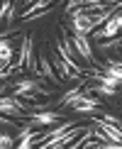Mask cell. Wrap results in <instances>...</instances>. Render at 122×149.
Segmentation results:
<instances>
[{"label": "cell", "mask_w": 122, "mask_h": 149, "mask_svg": "<svg viewBox=\"0 0 122 149\" xmlns=\"http://www.w3.org/2000/svg\"><path fill=\"white\" fill-rule=\"evenodd\" d=\"M73 22H76V32H78V34H85V32H90V29H93V20H90L85 12H76Z\"/></svg>", "instance_id": "obj_1"}, {"label": "cell", "mask_w": 122, "mask_h": 149, "mask_svg": "<svg viewBox=\"0 0 122 149\" xmlns=\"http://www.w3.org/2000/svg\"><path fill=\"white\" fill-rule=\"evenodd\" d=\"M73 44H76L78 54H83L85 59H90V56H93V54H90V44L85 42V37H83V34H76V37H73Z\"/></svg>", "instance_id": "obj_2"}, {"label": "cell", "mask_w": 122, "mask_h": 149, "mask_svg": "<svg viewBox=\"0 0 122 149\" xmlns=\"http://www.w3.org/2000/svg\"><path fill=\"white\" fill-rule=\"evenodd\" d=\"M71 105H73V108H76V110H93L95 108V100H90V98H85V95H81V98H73V100H71Z\"/></svg>", "instance_id": "obj_3"}, {"label": "cell", "mask_w": 122, "mask_h": 149, "mask_svg": "<svg viewBox=\"0 0 122 149\" xmlns=\"http://www.w3.org/2000/svg\"><path fill=\"white\" fill-rule=\"evenodd\" d=\"M122 27V15H117V17H112L107 24H105V29H103V34L105 37H112V34H117V29Z\"/></svg>", "instance_id": "obj_4"}, {"label": "cell", "mask_w": 122, "mask_h": 149, "mask_svg": "<svg viewBox=\"0 0 122 149\" xmlns=\"http://www.w3.org/2000/svg\"><path fill=\"white\" fill-rule=\"evenodd\" d=\"M0 108H3V113H17V110H20V103H17V100H10V98H3Z\"/></svg>", "instance_id": "obj_5"}, {"label": "cell", "mask_w": 122, "mask_h": 149, "mask_svg": "<svg viewBox=\"0 0 122 149\" xmlns=\"http://www.w3.org/2000/svg\"><path fill=\"white\" fill-rule=\"evenodd\" d=\"M0 59H3V64H10V59H12V49H10L8 42L0 44Z\"/></svg>", "instance_id": "obj_6"}, {"label": "cell", "mask_w": 122, "mask_h": 149, "mask_svg": "<svg viewBox=\"0 0 122 149\" xmlns=\"http://www.w3.org/2000/svg\"><path fill=\"white\" fill-rule=\"evenodd\" d=\"M56 120V115H51V113H39V115H34V122H54Z\"/></svg>", "instance_id": "obj_7"}, {"label": "cell", "mask_w": 122, "mask_h": 149, "mask_svg": "<svg viewBox=\"0 0 122 149\" xmlns=\"http://www.w3.org/2000/svg\"><path fill=\"white\" fill-rule=\"evenodd\" d=\"M110 73H112L115 78H120V81H122V66H115V64H112V66H110Z\"/></svg>", "instance_id": "obj_8"}, {"label": "cell", "mask_w": 122, "mask_h": 149, "mask_svg": "<svg viewBox=\"0 0 122 149\" xmlns=\"http://www.w3.org/2000/svg\"><path fill=\"white\" fill-rule=\"evenodd\" d=\"M10 144H12V139H10V137H5V134H3V139H0V147L5 149V147H10Z\"/></svg>", "instance_id": "obj_9"}, {"label": "cell", "mask_w": 122, "mask_h": 149, "mask_svg": "<svg viewBox=\"0 0 122 149\" xmlns=\"http://www.w3.org/2000/svg\"><path fill=\"white\" fill-rule=\"evenodd\" d=\"M88 3H98V0H88Z\"/></svg>", "instance_id": "obj_10"}]
</instances>
